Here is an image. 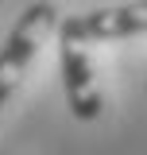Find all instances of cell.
Masks as SVG:
<instances>
[{"instance_id":"6da1fadb","label":"cell","mask_w":147,"mask_h":155,"mask_svg":"<svg viewBox=\"0 0 147 155\" xmlns=\"http://www.w3.org/2000/svg\"><path fill=\"white\" fill-rule=\"evenodd\" d=\"M58 27V8L51 0H35L23 8V16L16 19V27L8 31L4 47H0V109L12 101L19 89V81L27 74V66L35 62L39 47L47 43V35Z\"/></svg>"},{"instance_id":"7a4b0ae2","label":"cell","mask_w":147,"mask_h":155,"mask_svg":"<svg viewBox=\"0 0 147 155\" xmlns=\"http://www.w3.org/2000/svg\"><path fill=\"white\" fill-rule=\"evenodd\" d=\"M147 31V0H132V4H112V8H93L81 16L58 19V39L66 43H101V39H128Z\"/></svg>"},{"instance_id":"3957f363","label":"cell","mask_w":147,"mask_h":155,"mask_svg":"<svg viewBox=\"0 0 147 155\" xmlns=\"http://www.w3.org/2000/svg\"><path fill=\"white\" fill-rule=\"evenodd\" d=\"M58 66H62V89H66V105L77 120H97L105 109V97L93 74V62L85 54V47L77 43H58Z\"/></svg>"}]
</instances>
